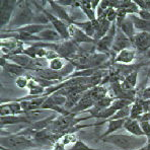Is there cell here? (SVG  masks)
I'll return each instance as SVG.
<instances>
[{"mask_svg": "<svg viewBox=\"0 0 150 150\" xmlns=\"http://www.w3.org/2000/svg\"><path fill=\"white\" fill-rule=\"evenodd\" d=\"M105 143H109L117 147L118 150H139L148 142L146 137H136L130 134H112L101 139Z\"/></svg>", "mask_w": 150, "mask_h": 150, "instance_id": "obj_1", "label": "cell"}, {"mask_svg": "<svg viewBox=\"0 0 150 150\" xmlns=\"http://www.w3.org/2000/svg\"><path fill=\"white\" fill-rule=\"evenodd\" d=\"M32 5H33L32 2H28V1L17 2L16 9H15L13 17L9 23L11 28H23V26L35 23L37 12L34 11Z\"/></svg>", "mask_w": 150, "mask_h": 150, "instance_id": "obj_2", "label": "cell"}, {"mask_svg": "<svg viewBox=\"0 0 150 150\" xmlns=\"http://www.w3.org/2000/svg\"><path fill=\"white\" fill-rule=\"evenodd\" d=\"M38 144L30 136L21 132L11 135L1 136V147L7 150H28V147L37 148Z\"/></svg>", "mask_w": 150, "mask_h": 150, "instance_id": "obj_3", "label": "cell"}, {"mask_svg": "<svg viewBox=\"0 0 150 150\" xmlns=\"http://www.w3.org/2000/svg\"><path fill=\"white\" fill-rule=\"evenodd\" d=\"M33 4H34L37 8H39L40 10L43 11L44 14L47 16L50 25H52V28H54L59 35H60L62 40H65V41L66 40H70V30H69L70 25H68L67 23H65L64 21H61V19H59L57 16H55V15L51 11H49V10L45 9L43 6L39 5L37 2H33Z\"/></svg>", "mask_w": 150, "mask_h": 150, "instance_id": "obj_4", "label": "cell"}, {"mask_svg": "<svg viewBox=\"0 0 150 150\" xmlns=\"http://www.w3.org/2000/svg\"><path fill=\"white\" fill-rule=\"evenodd\" d=\"M134 46L132 41L129 39L120 28H117V34L115 37V41L112 44V47L111 50V57H112V59L116 57V55L118 53H120L121 51L126 50V49H133Z\"/></svg>", "mask_w": 150, "mask_h": 150, "instance_id": "obj_5", "label": "cell"}, {"mask_svg": "<svg viewBox=\"0 0 150 150\" xmlns=\"http://www.w3.org/2000/svg\"><path fill=\"white\" fill-rule=\"evenodd\" d=\"M16 6L17 1H9V0L1 1V4H0V8H1V13H0L1 30H4L6 25H9L15 9H16Z\"/></svg>", "mask_w": 150, "mask_h": 150, "instance_id": "obj_6", "label": "cell"}, {"mask_svg": "<svg viewBox=\"0 0 150 150\" xmlns=\"http://www.w3.org/2000/svg\"><path fill=\"white\" fill-rule=\"evenodd\" d=\"M117 25L116 23H112L111 30H109L107 35L100 39V41L96 42V52L98 53H103V54H109L111 55V50L112 47V44L115 41V37L117 34Z\"/></svg>", "mask_w": 150, "mask_h": 150, "instance_id": "obj_7", "label": "cell"}, {"mask_svg": "<svg viewBox=\"0 0 150 150\" xmlns=\"http://www.w3.org/2000/svg\"><path fill=\"white\" fill-rule=\"evenodd\" d=\"M134 49L140 53L141 55L144 54L146 51L150 49V34L144 32H138L134 39L132 40Z\"/></svg>", "mask_w": 150, "mask_h": 150, "instance_id": "obj_8", "label": "cell"}, {"mask_svg": "<svg viewBox=\"0 0 150 150\" xmlns=\"http://www.w3.org/2000/svg\"><path fill=\"white\" fill-rule=\"evenodd\" d=\"M47 4H49L51 7V12L57 16L59 19H61L65 23H67L68 25H74V21L71 18V15L70 13L65 9L66 7L60 5L57 1H48Z\"/></svg>", "mask_w": 150, "mask_h": 150, "instance_id": "obj_9", "label": "cell"}, {"mask_svg": "<svg viewBox=\"0 0 150 150\" xmlns=\"http://www.w3.org/2000/svg\"><path fill=\"white\" fill-rule=\"evenodd\" d=\"M70 30V40L73 41L77 45H82V44H96V41L92 38L88 37L83 30H81L76 25H72L69 26Z\"/></svg>", "mask_w": 150, "mask_h": 150, "instance_id": "obj_10", "label": "cell"}, {"mask_svg": "<svg viewBox=\"0 0 150 150\" xmlns=\"http://www.w3.org/2000/svg\"><path fill=\"white\" fill-rule=\"evenodd\" d=\"M137 51L135 49H126L121 51L112 59V64H123V65H131L135 61L137 56Z\"/></svg>", "mask_w": 150, "mask_h": 150, "instance_id": "obj_11", "label": "cell"}, {"mask_svg": "<svg viewBox=\"0 0 150 150\" xmlns=\"http://www.w3.org/2000/svg\"><path fill=\"white\" fill-rule=\"evenodd\" d=\"M37 73V77H40L42 79L51 81V82L59 83L64 80L60 72L54 71V70L50 69V68H38L35 71Z\"/></svg>", "mask_w": 150, "mask_h": 150, "instance_id": "obj_12", "label": "cell"}, {"mask_svg": "<svg viewBox=\"0 0 150 150\" xmlns=\"http://www.w3.org/2000/svg\"><path fill=\"white\" fill-rule=\"evenodd\" d=\"M0 64H1V67L3 68L7 73L14 75V76H16V78L19 76H23V75H25V73L28 72V70L25 69V68H23V67H21V66L16 65V64L8 61L4 56H1V58H0Z\"/></svg>", "mask_w": 150, "mask_h": 150, "instance_id": "obj_13", "label": "cell"}, {"mask_svg": "<svg viewBox=\"0 0 150 150\" xmlns=\"http://www.w3.org/2000/svg\"><path fill=\"white\" fill-rule=\"evenodd\" d=\"M94 103H96L94 100L90 98L89 94H88L86 91L83 94L81 100L78 101V103L70 111V112H71V114H75V115H78V114H80V112H86L87 110L91 109L94 105Z\"/></svg>", "mask_w": 150, "mask_h": 150, "instance_id": "obj_14", "label": "cell"}, {"mask_svg": "<svg viewBox=\"0 0 150 150\" xmlns=\"http://www.w3.org/2000/svg\"><path fill=\"white\" fill-rule=\"evenodd\" d=\"M123 129H125L130 135L136 136V137H145L142 129H141L140 122L138 120H133L131 118L126 119Z\"/></svg>", "mask_w": 150, "mask_h": 150, "instance_id": "obj_15", "label": "cell"}, {"mask_svg": "<svg viewBox=\"0 0 150 150\" xmlns=\"http://www.w3.org/2000/svg\"><path fill=\"white\" fill-rule=\"evenodd\" d=\"M38 36H39L42 42H46V43H58V42L63 41L60 35L53 28H46L42 33H40Z\"/></svg>", "mask_w": 150, "mask_h": 150, "instance_id": "obj_16", "label": "cell"}, {"mask_svg": "<svg viewBox=\"0 0 150 150\" xmlns=\"http://www.w3.org/2000/svg\"><path fill=\"white\" fill-rule=\"evenodd\" d=\"M28 96H41L45 94L46 88H44L33 76H28Z\"/></svg>", "mask_w": 150, "mask_h": 150, "instance_id": "obj_17", "label": "cell"}, {"mask_svg": "<svg viewBox=\"0 0 150 150\" xmlns=\"http://www.w3.org/2000/svg\"><path fill=\"white\" fill-rule=\"evenodd\" d=\"M87 93L94 100V103H96V101L103 100V98L109 96V90L103 85H98V86H94L87 90Z\"/></svg>", "mask_w": 150, "mask_h": 150, "instance_id": "obj_18", "label": "cell"}, {"mask_svg": "<svg viewBox=\"0 0 150 150\" xmlns=\"http://www.w3.org/2000/svg\"><path fill=\"white\" fill-rule=\"evenodd\" d=\"M120 28V30H122V32L124 33L131 41L134 39V37L136 36V34H137V30H136V28H135V25H134L132 19L129 17V15H128L127 18L122 23V25H120V28Z\"/></svg>", "mask_w": 150, "mask_h": 150, "instance_id": "obj_19", "label": "cell"}, {"mask_svg": "<svg viewBox=\"0 0 150 150\" xmlns=\"http://www.w3.org/2000/svg\"><path fill=\"white\" fill-rule=\"evenodd\" d=\"M124 124H125V120H108V128L107 131L100 136V140L103 138H105L107 136L112 135V134H115V132L117 130H120L124 128Z\"/></svg>", "mask_w": 150, "mask_h": 150, "instance_id": "obj_20", "label": "cell"}, {"mask_svg": "<svg viewBox=\"0 0 150 150\" xmlns=\"http://www.w3.org/2000/svg\"><path fill=\"white\" fill-rule=\"evenodd\" d=\"M129 17L132 19V21H133L136 30H139V32H144V33H149L150 34V21H149L141 19L140 17L136 14L129 15Z\"/></svg>", "mask_w": 150, "mask_h": 150, "instance_id": "obj_21", "label": "cell"}, {"mask_svg": "<svg viewBox=\"0 0 150 150\" xmlns=\"http://www.w3.org/2000/svg\"><path fill=\"white\" fill-rule=\"evenodd\" d=\"M80 2V9L81 11L84 13V15L87 17V21H94L98 19L96 17V10L92 8L91 6V1H79Z\"/></svg>", "mask_w": 150, "mask_h": 150, "instance_id": "obj_22", "label": "cell"}, {"mask_svg": "<svg viewBox=\"0 0 150 150\" xmlns=\"http://www.w3.org/2000/svg\"><path fill=\"white\" fill-rule=\"evenodd\" d=\"M74 25H76L77 28H79L81 30H83L88 37L94 39V37H96V28H94V25L92 21H75Z\"/></svg>", "mask_w": 150, "mask_h": 150, "instance_id": "obj_23", "label": "cell"}, {"mask_svg": "<svg viewBox=\"0 0 150 150\" xmlns=\"http://www.w3.org/2000/svg\"><path fill=\"white\" fill-rule=\"evenodd\" d=\"M144 114V110L142 107V103H141L140 98H137L131 105V114H130V118L133 120H139Z\"/></svg>", "mask_w": 150, "mask_h": 150, "instance_id": "obj_24", "label": "cell"}, {"mask_svg": "<svg viewBox=\"0 0 150 150\" xmlns=\"http://www.w3.org/2000/svg\"><path fill=\"white\" fill-rule=\"evenodd\" d=\"M67 62L68 61H66L65 59L61 58V57H58V58H55V59H52V60L48 61V68L54 70V71L60 72Z\"/></svg>", "mask_w": 150, "mask_h": 150, "instance_id": "obj_25", "label": "cell"}, {"mask_svg": "<svg viewBox=\"0 0 150 150\" xmlns=\"http://www.w3.org/2000/svg\"><path fill=\"white\" fill-rule=\"evenodd\" d=\"M133 103L134 101L126 100V98H115L112 103V105H111V108L117 112V111H119V110L124 109V108L130 107V105H133Z\"/></svg>", "mask_w": 150, "mask_h": 150, "instance_id": "obj_26", "label": "cell"}, {"mask_svg": "<svg viewBox=\"0 0 150 150\" xmlns=\"http://www.w3.org/2000/svg\"><path fill=\"white\" fill-rule=\"evenodd\" d=\"M5 103L8 107V109H9L10 114L11 115H23L25 114V112H23L19 101L11 100V101H6Z\"/></svg>", "mask_w": 150, "mask_h": 150, "instance_id": "obj_27", "label": "cell"}, {"mask_svg": "<svg viewBox=\"0 0 150 150\" xmlns=\"http://www.w3.org/2000/svg\"><path fill=\"white\" fill-rule=\"evenodd\" d=\"M130 114H131V105L117 111L116 114L110 120H126V119L130 118Z\"/></svg>", "mask_w": 150, "mask_h": 150, "instance_id": "obj_28", "label": "cell"}, {"mask_svg": "<svg viewBox=\"0 0 150 150\" xmlns=\"http://www.w3.org/2000/svg\"><path fill=\"white\" fill-rule=\"evenodd\" d=\"M115 98H112L111 96H105V98H103V100L96 101V103H94L93 107L96 108V109L98 110H103V109H107V108H110L112 105V101H114Z\"/></svg>", "mask_w": 150, "mask_h": 150, "instance_id": "obj_29", "label": "cell"}, {"mask_svg": "<svg viewBox=\"0 0 150 150\" xmlns=\"http://www.w3.org/2000/svg\"><path fill=\"white\" fill-rule=\"evenodd\" d=\"M66 150H100V149L90 147V146H88L86 143L83 142V141L77 140L73 145H71L69 148H67Z\"/></svg>", "mask_w": 150, "mask_h": 150, "instance_id": "obj_30", "label": "cell"}, {"mask_svg": "<svg viewBox=\"0 0 150 150\" xmlns=\"http://www.w3.org/2000/svg\"><path fill=\"white\" fill-rule=\"evenodd\" d=\"M59 141H61L65 146H67V145H70L71 143H72V145H73L77 140L74 134H65V135H63L62 137H61V139Z\"/></svg>", "mask_w": 150, "mask_h": 150, "instance_id": "obj_31", "label": "cell"}, {"mask_svg": "<svg viewBox=\"0 0 150 150\" xmlns=\"http://www.w3.org/2000/svg\"><path fill=\"white\" fill-rule=\"evenodd\" d=\"M15 84L18 88H21V89H25V88H28V76L23 75V76H19L16 78L15 80Z\"/></svg>", "mask_w": 150, "mask_h": 150, "instance_id": "obj_32", "label": "cell"}, {"mask_svg": "<svg viewBox=\"0 0 150 150\" xmlns=\"http://www.w3.org/2000/svg\"><path fill=\"white\" fill-rule=\"evenodd\" d=\"M141 129L143 131V134L147 139H150V122L149 121H141L140 122Z\"/></svg>", "mask_w": 150, "mask_h": 150, "instance_id": "obj_33", "label": "cell"}, {"mask_svg": "<svg viewBox=\"0 0 150 150\" xmlns=\"http://www.w3.org/2000/svg\"><path fill=\"white\" fill-rule=\"evenodd\" d=\"M137 98H140L142 100H150V85L143 88L142 91L140 93V96Z\"/></svg>", "mask_w": 150, "mask_h": 150, "instance_id": "obj_34", "label": "cell"}, {"mask_svg": "<svg viewBox=\"0 0 150 150\" xmlns=\"http://www.w3.org/2000/svg\"><path fill=\"white\" fill-rule=\"evenodd\" d=\"M138 16L141 19H144V21H150V11L148 10H144V9H140V11L138 13Z\"/></svg>", "mask_w": 150, "mask_h": 150, "instance_id": "obj_35", "label": "cell"}, {"mask_svg": "<svg viewBox=\"0 0 150 150\" xmlns=\"http://www.w3.org/2000/svg\"><path fill=\"white\" fill-rule=\"evenodd\" d=\"M52 150H66V146L61 141H57V142L54 143V145H53Z\"/></svg>", "mask_w": 150, "mask_h": 150, "instance_id": "obj_36", "label": "cell"}, {"mask_svg": "<svg viewBox=\"0 0 150 150\" xmlns=\"http://www.w3.org/2000/svg\"><path fill=\"white\" fill-rule=\"evenodd\" d=\"M138 121H139V122H141V121H149V122H150V112H146V114H143L142 117H141Z\"/></svg>", "mask_w": 150, "mask_h": 150, "instance_id": "obj_37", "label": "cell"}, {"mask_svg": "<svg viewBox=\"0 0 150 150\" xmlns=\"http://www.w3.org/2000/svg\"><path fill=\"white\" fill-rule=\"evenodd\" d=\"M28 150H44V149L40 148V147H37V148H32V149H28Z\"/></svg>", "mask_w": 150, "mask_h": 150, "instance_id": "obj_38", "label": "cell"}, {"mask_svg": "<svg viewBox=\"0 0 150 150\" xmlns=\"http://www.w3.org/2000/svg\"><path fill=\"white\" fill-rule=\"evenodd\" d=\"M148 82H149V85H150V69H149V72H148Z\"/></svg>", "mask_w": 150, "mask_h": 150, "instance_id": "obj_39", "label": "cell"}, {"mask_svg": "<svg viewBox=\"0 0 150 150\" xmlns=\"http://www.w3.org/2000/svg\"><path fill=\"white\" fill-rule=\"evenodd\" d=\"M1 150H7V149H5V148H3V147H1Z\"/></svg>", "mask_w": 150, "mask_h": 150, "instance_id": "obj_40", "label": "cell"}]
</instances>
